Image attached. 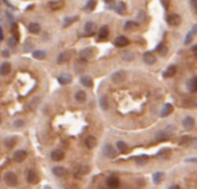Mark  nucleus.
<instances>
[{"label": "nucleus", "mask_w": 197, "mask_h": 189, "mask_svg": "<svg viewBox=\"0 0 197 189\" xmlns=\"http://www.w3.org/2000/svg\"><path fill=\"white\" fill-rule=\"evenodd\" d=\"M125 79H126V72H125V70H118V72L113 73L112 76H111L112 82H113V83H117V84L123 82Z\"/></svg>", "instance_id": "20e7f679"}, {"label": "nucleus", "mask_w": 197, "mask_h": 189, "mask_svg": "<svg viewBox=\"0 0 197 189\" xmlns=\"http://www.w3.org/2000/svg\"><path fill=\"white\" fill-rule=\"evenodd\" d=\"M11 70H12V67H11V64H9V62H4V64H1V66H0V75L6 76V75H8V74L11 73Z\"/></svg>", "instance_id": "4468645a"}, {"label": "nucleus", "mask_w": 197, "mask_h": 189, "mask_svg": "<svg viewBox=\"0 0 197 189\" xmlns=\"http://www.w3.org/2000/svg\"><path fill=\"white\" fill-rule=\"evenodd\" d=\"M15 143H16V138L15 137H8V138L5 140V145L7 148H13L15 145Z\"/></svg>", "instance_id": "f704fd0d"}, {"label": "nucleus", "mask_w": 197, "mask_h": 189, "mask_svg": "<svg viewBox=\"0 0 197 189\" xmlns=\"http://www.w3.org/2000/svg\"><path fill=\"white\" fill-rule=\"evenodd\" d=\"M117 148L120 152H126L127 150H128V147H127V144L125 143V142H122V141H119L117 142Z\"/></svg>", "instance_id": "e433bc0d"}, {"label": "nucleus", "mask_w": 197, "mask_h": 189, "mask_svg": "<svg viewBox=\"0 0 197 189\" xmlns=\"http://www.w3.org/2000/svg\"><path fill=\"white\" fill-rule=\"evenodd\" d=\"M180 22H181V17H180V15H178V14H171V15L167 16V23H168L170 26L176 27V26L180 24Z\"/></svg>", "instance_id": "39448f33"}, {"label": "nucleus", "mask_w": 197, "mask_h": 189, "mask_svg": "<svg viewBox=\"0 0 197 189\" xmlns=\"http://www.w3.org/2000/svg\"><path fill=\"white\" fill-rule=\"evenodd\" d=\"M32 57L36 58V59H39V60H43L45 57H46V52L43 51V50H37L32 53Z\"/></svg>", "instance_id": "2f4dec72"}, {"label": "nucleus", "mask_w": 197, "mask_h": 189, "mask_svg": "<svg viewBox=\"0 0 197 189\" xmlns=\"http://www.w3.org/2000/svg\"><path fill=\"white\" fill-rule=\"evenodd\" d=\"M108 34H110V31H108L107 26L102 27L100 28V30H99V38H100V39H105V38L108 37Z\"/></svg>", "instance_id": "cd10ccee"}, {"label": "nucleus", "mask_w": 197, "mask_h": 189, "mask_svg": "<svg viewBox=\"0 0 197 189\" xmlns=\"http://www.w3.org/2000/svg\"><path fill=\"white\" fill-rule=\"evenodd\" d=\"M106 185L108 188H118L119 185H120V180H119L117 176H108L106 179Z\"/></svg>", "instance_id": "6e6552de"}, {"label": "nucleus", "mask_w": 197, "mask_h": 189, "mask_svg": "<svg viewBox=\"0 0 197 189\" xmlns=\"http://www.w3.org/2000/svg\"><path fill=\"white\" fill-rule=\"evenodd\" d=\"M99 106L104 111H106L108 108V102H107L106 96H100V98H99Z\"/></svg>", "instance_id": "c85d7f7f"}, {"label": "nucleus", "mask_w": 197, "mask_h": 189, "mask_svg": "<svg viewBox=\"0 0 197 189\" xmlns=\"http://www.w3.org/2000/svg\"><path fill=\"white\" fill-rule=\"evenodd\" d=\"M193 37H194V35L191 34V32H188L187 34V36H186V39H184V44L187 45V44H189L190 42L193 41Z\"/></svg>", "instance_id": "37998d69"}, {"label": "nucleus", "mask_w": 197, "mask_h": 189, "mask_svg": "<svg viewBox=\"0 0 197 189\" xmlns=\"http://www.w3.org/2000/svg\"><path fill=\"white\" fill-rule=\"evenodd\" d=\"M2 53H4V57H8V55H9V53H8L7 51H4Z\"/></svg>", "instance_id": "5fc2aeb1"}, {"label": "nucleus", "mask_w": 197, "mask_h": 189, "mask_svg": "<svg viewBox=\"0 0 197 189\" xmlns=\"http://www.w3.org/2000/svg\"><path fill=\"white\" fill-rule=\"evenodd\" d=\"M14 128H22L23 126H24V120H22V119H20V120H15L14 121Z\"/></svg>", "instance_id": "58836bf2"}, {"label": "nucleus", "mask_w": 197, "mask_h": 189, "mask_svg": "<svg viewBox=\"0 0 197 189\" xmlns=\"http://www.w3.org/2000/svg\"><path fill=\"white\" fill-rule=\"evenodd\" d=\"M170 153H171V150H168V149H164V150H160V151L158 152L157 156L158 157L164 158V159H167V158L170 157Z\"/></svg>", "instance_id": "72a5a7b5"}, {"label": "nucleus", "mask_w": 197, "mask_h": 189, "mask_svg": "<svg viewBox=\"0 0 197 189\" xmlns=\"http://www.w3.org/2000/svg\"><path fill=\"white\" fill-rule=\"evenodd\" d=\"M175 72H176L175 67H174V66H170V67L164 72V77H171V76H173V75L175 74Z\"/></svg>", "instance_id": "473e14b6"}, {"label": "nucleus", "mask_w": 197, "mask_h": 189, "mask_svg": "<svg viewBox=\"0 0 197 189\" xmlns=\"http://www.w3.org/2000/svg\"><path fill=\"white\" fill-rule=\"evenodd\" d=\"M168 138H170V136L167 135V133H165V132H159L156 135V141L157 142H164V141H166Z\"/></svg>", "instance_id": "bb28decb"}, {"label": "nucleus", "mask_w": 197, "mask_h": 189, "mask_svg": "<svg viewBox=\"0 0 197 189\" xmlns=\"http://www.w3.org/2000/svg\"><path fill=\"white\" fill-rule=\"evenodd\" d=\"M128 44H129V39L126 38L125 36H119L118 38H115V41H114V45L118 46V47H125Z\"/></svg>", "instance_id": "f8f14e48"}, {"label": "nucleus", "mask_w": 197, "mask_h": 189, "mask_svg": "<svg viewBox=\"0 0 197 189\" xmlns=\"http://www.w3.org/2000/svg\"><path fill=\"white\" fill-rule=\"evenodd\" d=\"M190 140H191L190 136H182V137L180 138V142H179V143H180V144H186V143L189 142Z\"/></svg>", "instance_id": "c03bdc74"}, {"label": "nucleus", "mask_w": 197, "mask_h": 189, "mask_svg": "<svg viewBox=\"0 0 197 189\" xmlns=\"http://www.w3.org/2000/svg\"><path fill=\"white\" fill-rule=\"evenodd\" d=\"M75 100L77 102V103H84L85 100H87V94L83 91V90H80L77 91L76 94H75Z\"/></svg>", "instance_id": "4be33fe9"}, {"label": "nucleus", "mask_w": 197, "mask_h": 189, "mask_svg": "<svg viewBox=\"0 0 197 189\" xmlns=\"http://www.w3.org/2000/svg\"><path fill=\"white\" fill-rule=\"evenodd\" d=\"M58 81H59L60 84H62V85H67V84H69V83L72 82V75L68 74V73L61 74V75L58 77Z\"/></svg>", "instance_id": "ddd939ff"}, {"label": "nucleus", "mask_w": 197, "mask_h": 189, "mask_svg": "<svg viewBox=\"0 0 197 189\" xmlns=\"http://www.w3.org/2000/svg\"><path fill=\"white\" fill-rule=\"evenodd\" d=\"M26 180L28 183H30V185H35V183H37L38 182V175H37V173L35 172V170H32V168H30V170H28L27 171V174H26Z\"/></svg>", "instance_id": "7ed1b4c3"}, {"label": "nucleus", "mask_w": 197, "mask_h": 189, "mask_svg": "<svg viewBox=\"0 0 197 189\" xmlns=\"http://www.w3.org/2000/svg\"><path fill=\"white\" fill-rule=\"evenodd\" d=\"M85 145H87L88 149H93L97 145V138H96L95 136L89 135L85 138Z\"/></svg>", "instance_id": "f3484780"}, {"label": "nucleus", "mask_w": 197, "mask_h": 189, "mask_svg": "<svg viewBox=\"0 0 197 189\" xmlns=\"http://www.w3.org/2000/svg\"><path fill=\"white\" fill-rule=\"evenodd\" d=\"M64 157H65V153L61 150H54L51 153V158L54 162H60V160L64 159Z\"/></svg>", "instance_id": "2eb2a0df"}, {"label": "nucleus", "mask_w": 197, "mask_h": 189, "mask_svg": "<svg viewBox=\"0 0 197 189\" xmlns=\"http://www.w3.org/2000/svg\"><path fill=\"white\" fill-rule=\"evenodd\" d=\"M4 179H5L6 185L9 187H15L17 185V176L13 172H7L4 176Z\"/></svg>", "instance_id": "f257e3e1"}, {"label": "nucleus", "mask_w": 197, "mask_h": 189, "mask_svg": "<svg viewBox=\"0 0 197 189\" xmlns=\"http://www.w3.org/2000/svg\"><path fill=\"white\" fill-rule=\"evenodd\" d=\"M0 123H1V117H0Z\"/></svg>", "instance_id": "13d9d810"}, {"label": "nucleus", "mask_w": 197, "mask_h": 189, "mask_svg": "<svg viewBox=\"0 0 197 189\" xmlns=\"http://www.w3.org/2000/svg\"><path fill=\"white\" fill-rule=\"evenodd\" d=\"M103 153H104V156H106L107 158H113V157L115 156L117 151H115V149L113 148L111 144H105L104 148H103Z\"/></svg>", "instance_id": "0eeeda50"}, {"label": "nucleus", "mask_w": 197, "mask_h": 189, "mask_svg": "<svg viewBox=\"0 0 197 189\" xmlns=\"http://www.w3.org/2000/svg\"><path fill=\"white\" fill-rule=\"evenodd\" d=\"M89 171H90V168L88 165H79L74 170V175L76 178H82V176L87 175L89 173Z\"/></svg>", "instance_id": "f03ea898"}, {"label": "nucleus", "mask_w": 197, "mask_h": 189, "mask_svg": "<svg viewBox=\"0 0 197 189\" xmlns=\"http://www.w3.org/2000/svg\"><path fill=\"white\" fill-rule=\"evenodd\" d=\"M104 1H106V2H112L113 0H104Z\"/></svg>", "instance_id": "6e6d98bb"}, {"label": "nucleus", "mask_w": 197, "mask_h": 189, "mask_svg": "<svg viewBox=\"0 0 197 189\" xmlns=\"http://www.w3.org/2000/svg\"><path fill=\"white\" fill-rule=\"evenodd\" d=\"M160 1H161V4L164 5V8L167 9V8H168V0H160Z\"/></svg>", "instance_id": "de8ad7c7"}, {"label": "nucleus", "mask_w": 197, "mask_h": 189, "mask_svg": "<svg viewBox=\"0 0 197 189\" xmlns=\"http://www.w3.org/2000/svg\"><path fill=\"white\" fill-rule=\"evenodd\" d=\"M2 37H4V36H2V29L0 28V41L2 39Z\"/></svg>", "instance_id": "864d4df0"}, {"label": "nucleus", "mask_w": 197, "mask_h": 189, "mask_svg": "<svg viewBox=\"0 0 197 189\" xmlns=\"http://www.w3.org/2000/svg\"><path fill=\"white\" fill-rule=\"evenodd\" d=\"M126 9H127V8H126V4L122 2V1L119 2L118 5L115 6V12L118 14H125L126 13Z\"/></svg>", "instance_id": "c756f323"}, {"label": "nucleus", "mask_w": 197, "mask_h": 189, "mask_svg": "<svg viewBox=\"0 0 197 189\" xmlns=\"http://www.w3.org/2000/svg\"><path fill=\"white\" fill-rule=\"evenodd\" d=\"M122 59H123L125 61H131V60L134 59V53H133V52H129V51L123 52V53H122Z\"/></svg>", "instance_id": "4c0bfd02"}, {"label": "nucleus", "mask_w": 197, "mask_h": 189, "mask_svg": "<svg viewBox=\"0 0 197 189\" xmlns=\"http://www.w3.org/2000/svg\"><path fill=\"white\" fill-rule=\"evenodd\" d=\"M40 100H42L40 97H35V98L29 103V108H30V111H36L37 107H38V105H39Z\"/></svg>", "instance_id": "b1692460"}, {"label": "nucleus", "mask_w": 197, "mask_h": 189, "mask_svg": "<svg viewBox=\"0 0 197 189\" xmlns=\"http://www.w3.org/2000/svg\"><path fill=\"white\" fill-rule=\"evenodd\" d=\"M193 35H195V34H197V24H195L194 27H193V29H191V31H190Z\"/></svg>", "instance_id": "8fccbe9b"}, {"label": "nucleus", "mask_w": 197, "mask_h": 189, "mask_svg": "<svg viewBox=\"0 0 197 189\" xmlns=\"http://www.w3.org/2000/svg\"><path fill=\"white\" fill-rule=\"evenodd\" d=\"M187 162H197V158H190V159H187Z\"/></svg>", "instance_id": "603ef678"}, {"label": "nucleus", "mask_w": 197, "mask_h": 189, "mask_svg": "<svg viewBox=\"0 0 197 189\" xmlns=\"http://www.w3.org/2000/svg\"><path fill=\"white\" fill-rule=\"evenodd\" d=\"M79 17L75 15V16H70V17H66L65 20H64V27H68V26H70L74 21H76Z\"/></svg>", "instance_id": "c9c22d12"}, {"label": "nucleus", "mask_w": 197, "mask_h": 189, "mask_svg": "<svg viewBox=\"0 0 197 189\" xmlns=\"http://www.w3.org/2000/svg\"><path fill=\"white\" fill-rule=\"evenodd\" d=\"M144 19H145L144 12H140V13H138V16H137V20H138L140 22H142V21H143Z\"/></svg>", "instance_id": "49530a36"}, {"label": "nucleus", "mask_w": 197, "mask_h": 189, "mask_svg": "<svg viewBox=\"0 0 197 189\" xmlns=\"http://www.w3.org/2000/svg\"><path fill=\"white\" fill-rule=\"evenodd\" d=\"M135 26H137V23H136V22H133V21H128V22H126V24H125V30H129V29L134 28Z\"/></svg>", "instance_id": "79ce46f5"}, {"label": "nucleus", "mask_w": 197, "mask_h": 189, "mask_svg": "<svg viewBox=\"0 0 197 189\" xmlns=\"http://www.w3.org/2000/svg\"><path fill=\"white\" fill-rule=\"evenodd\" d=\"M52 173L55 176H58V178H64V176L67 174V171H66L65 167L57 166V167H54V168L52 170Z\"/></svg>", "instance_id": "dca6fc26"}, {"label": "nucleus", "mask_w": 197, "mask_h": 189, "mask_svg": "<svg viewBox=\"0 0 197 189\" xmlns=\"http://www.w3.org/2000/svg\"><path fill=\"white\" fill-rule=\"evenodd\" d=\"M187 85H188V90L190 91V92H196L197 91V76L196 77H193V79H190L188 83H187Z\"/></svg>", "instance_id": "a211bd4d"}, {"label": "nucleus", "mask_w": 197, "mask_h": 189, "mask_svg": "<svg viewBox=\"0 0 197 189\" xmlns=\"http://www.w3.org/2000/svg\"><path fill=\"white\" fill-rule=\"evenodd\" d=\"M95 29H96V24H95L93 22H91V21L87 22V23H85V26H84V31H85V34H87V35H89V36L93 34Z\"/></svg>", "instance_id": "412c9836"}, {"label": "nucleus", "mask_w": 197, "mask_h": 189, "mask_svg": "<svg viewBox=\"0 0 197 189\" xmlns=\"http://www.w3.org/2000/svg\"><path fill=\"white\" fill-rule=\"evenodd\" d=\"M27 157H28V153H27V151H24V150H19V151H16L13 156L14 160L17 163L24 162L27 159Z\"/></svg>", "instance_id": "1a4fd4ad"}, {"label": "nucleus", "mask_w": 197, "mask_h": 189, "mask_svg": "<svg viewBox=\"0 0 197 189\" xmlns=\"http://www.w3.org/2000/svg\"><path fill=\"white\" fill-rule=\"evenodd\" d=\"M28 30L31 32V34H37L40 31V26L38 23H35V22H31L29 26H28Z\"/></svg>", "instance_id": "a878e982"}, {"label": "nucleus", "mask_w": 197, "mask_h": 189, "mask_svg": "<svg viewBox=\"0 0 197 189\" xmlns=\"http://www.w3.org/2000/svg\"><path fill=\"white\" fill-rule=\"evenodd\" d=\"M168 189H180V187H179L178 185H173V186H171Z\"/></svg>", "instance_id": "3c124183"}, {"label": "nucleus", "mask_w": 197, "mask_h": 189, "mask_svg": "<svg viewBox=\"0 0 197 189\" xmlns=\"http://www.w3.org/2000/svg\"><path fill=\"white\" fill-rule=\"evenodd\" d=\"M16 44H17V39H16V38H14V37H11V38L8 39V45H9V46L14 47V46H15Z\"/></svg>", "instance_id": "a18cd8bd"}, {"label": "nucleus", "mask_w": 197, "mask_h": 189, "mask_svg": "<svg viewBox=\"0 0 197 189\" xmlns=\"http://www.w3.org/2000/svg\"><path fill=\"white\" fill-rule=\"evenodd\" d=\"M49 5H50V7H51L52 9H60V8H62V7H64V5H65V1H64V0L50 1V2H49Z\"/></svg>", "instance_id": "5701e85b"}, {"label": "nucleus", "mask_w": 197, "mask_h": 189, "mask_svg": "<svg viewBox=\"0 0 197 189\" xmlns=\"http://www.w3.org/2000/svg\"><path fill=\"white\" fill-rule=\"evenodd\" d=\"M44 189H52V188H51V187H49V186H46V187H45Z\"/></svg>", "instance_id": "4d7b16f0"}, {"label": "nucleus", "mask_w": 197, "mask_h": 189, "mask_svg": "<svg viewBox=\"0 0 197 189\" xmlns=\"http://www.w3.org/2000/svg\"><path fill=\"white\" fill-rule=\"evenodd\" d=\"M143 61L146 65H153L157 61V58L152 52H145L143 54Z\"/></svg>", "instance_id": "9d476101"}, {"label": "nucleus", "mask_w": 197, "mask_h": 189, "mask_svg": "<svg viewBox=\"0 0 197 189\" xmlns=\"http://www.w3.org/2000/svg\"><path fill=\"white\" fill-rule=\"evenodd\" d=\"M182 126H183L184 129L190 130V129H193L194 126H195V120H194L191 117H186L183 120H182Z\"/></svg>", "instance_id": "9b49d317"}, {"label": "nucleus", "mask_w": 197, "mask_h": 189, "mask_svg": "<svg viewBox=\"0 0 197 189\" xmlns=\"http://www.w3.org/2000/svg\"><path fill=\"white\" fill-rule=\"evenodd\" d=\"M70 52H68V51H66V52H61V53L58 55V64H64L66 61H68L69 59H70Z\"/></svg>", "instance_id": "6ab92c4d"}, {"label": "nucleus", "mask_w": 197, "mask_h": 189, "mask_svg": "<svg viewBox=\"0 0 197 189\" xmlns=\"http://www.w3.org/2000/svg\"><path fill=\"white\" fill-rule=\"evenodd\" d=\"M80 81H81V83H82L84 87H87V88H91L92 84H93V81H92V79L90 76H82Z\"/></svg>", "instance_id": "393cba45"}, {"label": "nucleus", "mask_w": 197, "mask_h": 189, "mask_svg": "<svg viewBox=\"0 0 197 189\" xmlns=\"http://www.w3.org/2000/svg\"><path fill=\"white\" fill-rule=\"evenodd\" d=\"M172 112H173V105H172V104H170V103H167V104H166V105L163 107V110H161V112H160V115L165 118V117H168Z\"/></svg>", "instance_id": "aec40b11"}, {"label": "nucleus", "mask_w": 197, "mask_h": 189, "mask_svg": "<svg viewBox=\"0 0 197 189\" xmlns=\"http://www.w3.org/2000/svg\"><path fill=\"white\" fill-rule=\"evenodd\" d=\"M163 176L164 174L161 172H156L153 175H152V181L156 183V185H159L161 181H163Z\"/></svg>", "instance_id": "7c9ffc66"}, {"label": "nucleus", "mask_w": 197, "mask_h": 189, "mask_svg": "<svg viewBox=\"0 0 197 189\" xmlns=\"http://www.w3.org/2000/svg\"><path fill=\"white\" fill-rule=\"evenodd\" d=\"M80 57H81V59L84 60V61L90 60L92 57H93V51H92V49H90V47L83 49V50L80 52Z\"/></svg>", "instance_id": "423d86ee"}, {"label": "nucleus", "mask_w": 197, "mask_h": 189, "mask_svg": "<svg viewBox=\"0 0 197 189\" xmlns=\"http://www.w3.org/2000/svg\"><path fill=\"white\" fill-rule=\"evenodd\" d=\"M95 6H96V0H89L88 2H87V9H89V11H92L93 8H95Z\"/></svg>", "instance_id": "a19ab883"}, {"label": "nucleus", "mask_w": 197, "mask_h": 189, "mask_svg": "<svg viewBox=\"0 0 197 189\" xmlns=\"http://www.w3.org/2000/svg\"><path fill=\"white\" fill-rule=\"evenodd\" d=\"M157 50L159 51V53L161 54V55H166V53H167V47H166V46H164L163 44H160V45L158 46Z\"/></svg>", "instance_id": "ea45409f"}, {"label": "nucleus", "mask_w": 197, "mask_h": 189, "mask_svg": "<svg viewBox=\"0 0 197 189\" xmlns=\"http://www.w3.org/2000/svg\"><path fill=\"white\" fill-rule=\"evenodd\" d=\"M138 158H141V159H148V156H141V157H138ZM138 165H142V164H146V160L144 162H137Z\"/></svg>", "instance_id": "09e8293b"}]
</instances>
